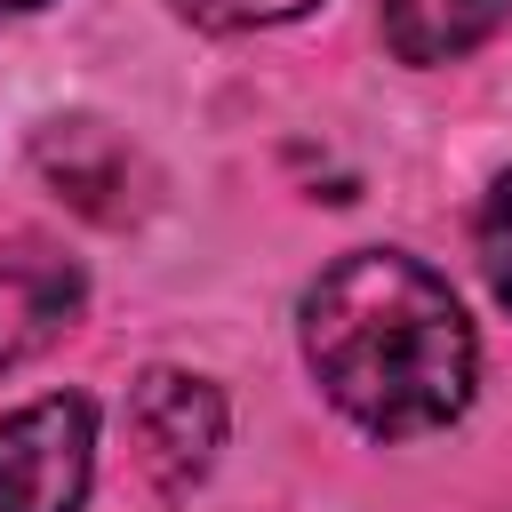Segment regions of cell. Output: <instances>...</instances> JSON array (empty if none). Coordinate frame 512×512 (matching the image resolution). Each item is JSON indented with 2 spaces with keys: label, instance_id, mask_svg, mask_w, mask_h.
Returning <instances> with one entry per match:
<instances>
[{
  "label": "cell",
  "instance_id": "cell-1",
  "mask_svg": "<svg viewBox=\"0 0 512 512\" xmlns=\"http://www.w3.org/2000/svg\"><path fill=\"white\" fill-rule=\"evenodd\" d=\"M304 360L360 432L416 440L464 416L480 344L432 264L400 248H352L304 288Z\"/></svg>",
  "mask_w": 512,
  "mask_h": 512
},
{
  "label": "cell",
  "instance_id": "cell-2",
  "mask_svg": "<svg viewBox=\"0 0 512 512\" xmlns=\"http://www.w3.org/2000/svg\"><path fill=\"white\" fill-rule=\"evenodd\" d=\"M96 472V408L80 392H48L0 416V512H80Z\"/></svg>",
  "mask_w": 512,
  "mask_h": 512
},
{
  "label": "cell",
  "instance_id": "cell-3",
  "mask_svg": "<svg viewBox=\"0 0 512 512\" xmlns=\"http://www.w3.org/2000/svg\"><path fill=\"white\" fill-rule=\"evenodd\" d=\"M128 432L160 488H192L224 448V392L184 368H144L128 384Z\"/></svg>",
  "mask_w": 512,
  "mask_h": 512
},
{
  "label": "cell",
  "instance_id": "cell-4",
  "mask_svg": "<svg viewBox=\"0 0 512 512\" xmlns=\"http://www.w3.org/2000/svg\"><path fill=\"white\" fill-rule=\"evenodd\" d=\"M72 312H80V272L56 248H0V376L48 352Z\"/></svg>",
  "mask_w": 512,
  "mask_h": 512
},
{
  "label": "cell",
  "instance_id": "cell-5",
  "mask_svg": "<svg viewBox=\"0 0 512 512\" xmlns=\"http://www.w3.org/2000/svg\"><path fill=\"white\" fill-rule=\"evenodd\" d=\"M32 160H40V176L72 200V208H88V216H128V176H136V160H128V144L112 136V128H96V120H56V128H40V144H32Z\"/></svg>",
  "mask_w": 512,
  "mask_h": 512
},
{
  "label": "cell",
  "instance_id": "cell-6",
  "mask_svg": "<svg viewBox=\"0 0 512 512\" xmlns=\"http://www.w3.org/2000/svg\"><path fill=\"white\" fill-rule=\"evenodd\" d=\"M504 16H512V0H384V48L400 64H456Z\"/></svg>",
  "mask_w": 512,
  "mask_h": 512
},
{
  "label": "cell",
  "instance_id": "cell-7",
  "mask_svg": "<svg viewBox=\"0 0 512 512\" xmlns=\"http://www.w3.org/2000/svg\"><path fill=\"white\" fill-rule=\"evenodd\" d=\"M480 264H488L496 304L512 312V176H496V192H488V208H480Z\"/></svg>",
  "mask_w": 512,
  "mask_h": 512
},
{
  "label": "cell",
  "instance_id": "cell-8",
  "mask_svg": "<svg viewBox=\"0 0 512 512\" xmlns=\"http://www.w3.org/2000/svg\"><path fill=\"white\" fill-rule=\"evenodd\" d=\"M312 0H176V16L208 24V32H256V24H288Z\"/></svg>",
  "mask_w": 512,
  "mask_h": 512
},
{
  "label": "cell",
  "instance_id": "cell-9",
  "mask_svg": "<svg viewBox=\"0 0 512 512\" xmlns=\"http://www.w3.org/2000/svg\"><path fill=\"white\" fill-rule=\"evenodd\" d=\"M0 8H40V0H0Z\"/></svg>",
  "mask_w": 512,
  "mask_h": 512
}]
</instances>
